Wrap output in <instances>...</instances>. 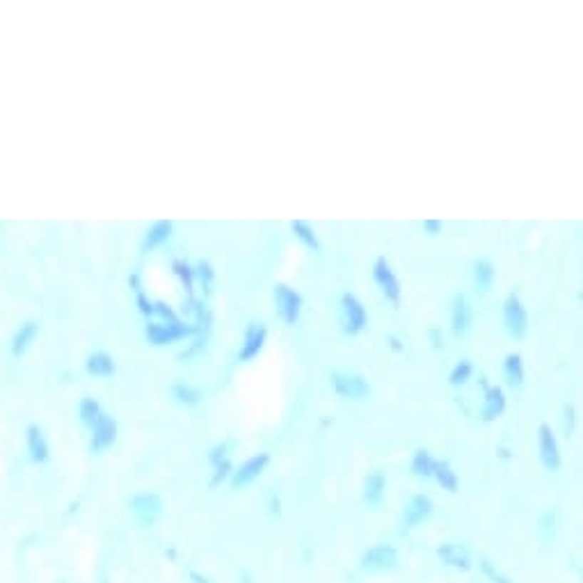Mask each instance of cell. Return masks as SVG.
I'll use <instances>...</instances> for the list:
<instances>
[{
	"label": "cell",
	"instance_id": "cell-9",
	"mask_svg": "<svg viewBox=\"0 0 583 583\" xmlns=\"http://www.w3.org/2000/svg\"><path fill=\"white\" fill-rule=\"evenodd\" d=\"M396 560H398V556H396V549L391 545H376L361 558V567L368 572H384V569H391L396 565Z\"/></svg>",
	"mask_w": 583,
	"mask_h": 583
},
{
	"label": "cell",
	"instance_id": "cell-25",
	"mask_svg": "<svg viewBox=\"0 0 583 583\" xmlns=\"http://www.w3.org/2000/svg\"><path fill=\"white\" fill-rule=\"evenodd\" d=\"M384 476L380 474V471H376V474H371L366 478V492H364V497L368 503H380L382 501V494H384Z\"/></svg>",
	"mask_w": 583,
	"mask_h": 583
},
{
	"label": "cell",
	"instance_id": "cell-15",
	"mask_svg": "<svg viewBox=\"0 0 583 583\" xmlns=\"http://www.w3.org/2000/svg\"><path fill=\"white\" fill-rule=\"evenodd\" d=\"M172 229H174V225L170 222V220H158V222H153L147 229L145 240H142V249L151 252V249L160 247L162 243H167L170 236H172Z\"/></svg>",
	"mask_w": 583,
	"mask_h": 583
},
{
	"label": "cell",
	"instance_id": "cell-12",
	"mask_svg": "<svg viewBox=\"0 0 583 583\" xmlns=\"http://www.w3.org/2000/svg\"><path fill=\"white\" fill-rule=\"evenodd\" d=\"M469 325H471V306L465 295H455L453 302H450V329H453L455 336H462L469 332Z\"/></svg>",
	"mask_w": 583,
	"mask_h": 583
},
{
	"label": "cell",
	"instance_id": "cell-19",
	"mask_svg": "<svg viewBox=\"0 0 583 583\" xmlns=\"http://www.w3.org/2000/svg\"><path fill=\"white\" fill-rule=\"evenodd\" d=\"M37 323L35 321H28V323H24L21 325V329L19 332L14 334V339H12V355L14 357H21L28 350V346H30V341L35 339V334H37Z\"/></svg>",
	"mask_w": 583,
	"mask_h": 583
},
{
	"label": "cell",
	"instance_id": "cell-20",
	"mask_svg": "<svg viewBox=\"0 0 583 583\" xmlns=\"http://www.w3.org/2000/svg\"><path fill=\"white\" fill-rule=\"evenodd\" d=\"M130 510H133L138 517L158 515L160 512V497L158 494H138V497L130 501Z\"/></svg>",
	"mask_w": 583,
	"mask_h": 583
},
{
	"label": "cell",
	"instance_id": "cell-1",
	"mask_svg": "<svg viewBox=\"0 0 583 583\" xmlns=\"http://www.w3.org/2000/svg\"><path fill=\"white\" fill-rule=\"evenodd\" d=\"M145 334L149 339V344H153V346H170V344H174V341H181L185 336L200 334V329H197L195 325L181 323V321H174V323H147Z\"/></svg>",
	"mask_w": 583,
	"mask_h": 583
},
{
	"label": "cell",
	"instance_id": "cell-14",
	"mask_svg": "<svg viewBox=\"0 0 583 583\" xmlns=\"http://www.w3.org/2000/svg\"><path fill=\"white\" fill-rule=\"evenodd\" d=\"M26 439H28L30 460L35 462V465H41V462H46V460H48V442H46V437H43L41 428L35 425V423L28 425Z\"/></svg>",
	"mask_w": 583,
	"mask_h": 583
},
{
	"label": "cell",
	"instance_id": "cell-13",
	"mask_svg": "<svg viewBox=\"0 0 583 583\" xmlns=\"http://www.w3.org/2000/svg\"><path fill=\"white\" fill-rule=\"evenodd\" d=\"M433 501L430 497H425V494H416V497L407 503V508H405V517H403V526L405 529H414L416 524H421L428 515L433 512Z\"/></svg>",
	"mask_w": 583,
	"mask_h": 583
},
{
	"label": "cell",
	"instance_id": "cell-3",
	"mask_svg": "<svg viewBox=\"0 0 583 583\" xmlns=\"http://www.w3.org/2000/svg\"><path fill=\"white\" fill-rule=\"evenodd\" d=\"M332 387L341 396V398H353V401H364L371 393V387L364 376L357 373H332Z\"/></svg>",
	"mask_w": 583,
	"mask_h": 583
},
{
	"label": "cell",
	"instance_id": "cell-23",
	"mask_svg": "<svg viewBox=\"0 0 583 583\" xmlns=\"http://www.w3.org/2000/svg\"><path fill=\"white\" fill-rule=\"evenodd\" d=\"M172 270L181 279L185 293H188V298H192V291H195V268L190 266V263L177 259V261H172Z\"/></svg>",
	"mask_w": 583,
	"mask_h": 583
},
{
	"label": "cell",
	"instance_id": "cell-33",
	"mask_svg": "<svg viewBox=\"0 0 583 583\" xmlns=\"http://www.w3.org/2000/svg\"><path fill=\"white\" fill-rule=\"evenodd\" d=\"M138 306H140V311L145 314L147 318H149V316H153V302L147 298L145 293H138Z\"/></svg>",
	"mask_w": 583,
	"mask_h": 583
},
{
	"label": "cell",
	"instance_id": "cell-27",
	"mask_svg": "<svg viewBox=\"0 0 583 583\" xmlns=\"http://www.w3.org/2000/svg\"><path fill=\"white\" fill-rule=\"evenodd\" d=\"M494 274H497V270H494V266L490 261H478L476 266H474V277H476V284L480 286L483 291H487L492 282H494Z\"/></svg>",
	"mask_w": 583,
	"mask_h": 583
},
{
	"label": "cell",
	"instance_id": "cell-8",
	"mask_svg": "<svg viewBox=\"0 0 583 583\" xmlns=\"http://www.w3.org/2000/svg\"><path fill=\"white\" fill-rule=\"evenodd\" d=\"M537 448H540V460L545 469L556 471L560 467V448H558L554 430L547 423L537 428Z\"/></svg>",
	"mask_w": 583,
	"mask_h": 583
},
{
	"label": "cell",
	"instance_id": "cell-32",
	"mask_svg": "<svg viewBox=\"0 0 583 583\" xmlns=\"http://www.w3.org/2000/svg\"><path fill=\"white\" fill-rule=\"evenodd\" d=\"M153 314H158V316H162L165 321L167 323H174V321H179L177 318V314H174V309L170 304H165V302H153Z\"/></svg>",
	"mask_w": 583,
	"mask_h": 583
},
{
	"label": "cell",
	"instance_id": "cell-18",
	"mask_svg": "<svg viewBox=\"0 0 583 583\" xmlns=\"http://www.w3.org/2000/svg\"><path fill=\"white\" fill-rule=\"evenodd\" d=\"M430 476H433L444 490H448V492H455V490H458V476H455V471L448 467V462H444V460H433Z\"/></svg>",
	"mask_w": 583,
	"mask_h": 583
},
{
	"label": "cell",
	"instance_id": "cell-16",
	"mask_svg": "<svg viewBox=\"0 0 583 583\" xmlns=\"http://www.w3.org/2000/svg\"><path fill=\"white\" fill-rule=\"evenodd\" d=\"M85 368L90 376H96V378H113L117 373V364L115 359L110 357L108 353H94L87 357L85 361Z\"/></svg>",
	"mask_w": 583,
	"mask_h": 583
},
{
	"label": "cell",
	"instance_id": "cell-30",
	"mask_svg": "<svg viewBox=\"0 0 583 583\" xmlns=\"http://www.w3.org/2000/svg\"><path fill=\"white\" fill-rule=\"evenodd\" d=\"M101 412H103L101 405H98V401L92 398V396H85V398L81 401V405H78V414H81V419H83L85 425H90Z\"/></svg>",
	"mask_w": 583,
	"mask_h": 583
},
{
	"label": "cell",
	"instance_id": "cell-10",
	"mask_svg": "<svg viewBox=\"0 0 583 583\" xmlns=\"http://www.w3.org/2000/svg\"><path fill=\"white\" fill-rule=\"evenodd\" d=\"M266 339H268L266 325H263V323H249L247 332H245V344H243V348H240L238 359L240 361L254 359L263 350V346H266Z\"/></svg>",
	"mask_w": 583,
	"mask_h": 583
},
{
	"label": "cell",
	"instance_id": "cell-2",
	"mask_svg": "<svg viewBox=\"0 0 583 583\" xmlns=\"http://www.w3.org/2000/svg\"><path fill=\"white\" fill-rule=\"evenodd\" d=\"M373 279H376V284L380 286L384 298H387L393 306H401V293H403L401 282H398V277H396L391 263L384 257H380L376 261V266H373Z\"/></svg>",
	"mask_w": 583,
	"mask_h": 583
},
{
	"label": "cell",
	"instance_id": "cell-21",
	"mask_svg": "<svg viewBox=\"0 0 583 583\" xmlns=\"http://www.w3.org/2000/svg\"><path fill=\"white\" fill-rule=\"evenodd\" d=\"M291 229H293V234L298 236L306 247H311L314 252L321 249V240H318L316 231H314V227L309 222H304V220H295V222L291 225Z\"/></svg>",
	"mask_w": 583,
	"mask_h": 583
},
{
	"label": "cell",
	"instance_id": "cell-7",
	"mask_svg": "<svg viewBox=\"0 0 583 583\" xmlns=\"http://www.w3.org/2000/svg\"><path fill=\"white\" fill-rule=\"evenodd\" d=\"M503 321H505V329L512 336H522L529 327V316H526V309L522 300L517 295H508L503 302Z\"/></svg>",
	"mask_w": 583,
	"mask_h": 583
},
{
	"label": "cell",
	"instance_id": "cell-31",
	"mask_svg": "<svg viewBox=\"0 0 583 583\" xmlns=\"http://www.w3.org/2000/svg\"><path fill=\"white\" fill-rule=\"evenodd\" d=\"M195 274H200L202 286H204L206 291L211 289V284L215 282V268L211 266V261H200V263H197Z\"/></svg>",
	"mask_w": 583,
	"mask_h": 583
},
{
	"label": "cell",
	"instance_id": "cell-6",
	"mask_svg": "<svg viewBox=\"0 0 583 583\" xmlns=\"http://www.w3.org/2000/svg\"><path fill=\"white\" fill-rule=\"evenodd\" d=\"M92 430V444L90 448L94 450V453H98V450H103L108 446H113L115 444V439H117V421L113 419V416H108L105 412H101L96 416V419L87 425Z\"/></svg>",
	"mask_w": 583,
	"mask_h": 583
},
{
	"label": "cell",
	"instance_id": "cell-5",
	"mask_svg": "<svg viewBox=\"0 0 583 583\" xmlns=\"http://www.w3.org/2000/svg\"><path fill=\"white\" fill-rule=\"evenodd\" d=\"M341 311H344V332L346 334H359L361 329L368 323L366 306L361 304L359 298H355L353 293H346L341 298Z\"/></svg>",
	"mask_w": 583,
	"mask_h": 583
},
{
	"label": "cell",
	"instance_id": "cell-36",
	"mask_svg": "<svg viewBox=\"0 0 583 583\" xmlns=\"http://www.w3.org/2000/svg\"><path fill=\"white\" fill-rule=\"evenodd\" d=\"M389 346L393 350H403V344H401V339H396V336H389Z\"/></svg>",
	"mask_w": 583,
	"mask_h": 583
},
{
	"label": "cell",
	"instance_id": "cell-4",
	"mask_svg": "<svg viewBox=\"0 0 583 583\" xmlns=\"http://www.w3.org/2000/svg\"><path fill=\"white\" fill-rule=\"evenodd\" d=\"M274 298H277V311L286 325H295L300 321L302 311V295L286 284L274 286Z\"/></svg>",
	"mask_w": 583,
	"mask_h": 583
},
{
	"label": "cell",
	"instance_id": "cell-35",
	"mask_svg": "<svg viewBox=\"0 0 583 583\" xmlns=\"http://www.w3.org/2000/svg\"><path fill=\"white\" fill-rule=\"evenodd\" d=\"M128 284H130V289H133V291L142 293V286H140V277H138V272L130 274V277H128Z\"/></svg>",
	"mask_w": 583,
	"mask_h": 583
},
{
	"label": "cell",
	"instance_id": "cell-17",
	"mask_svg": "<svg viewBox=\"0 0 583 583\" xmlns=\"http://www.w3.org/2000/svg\"><path fill=\"white\" fill-rule=\"evenodd\" d=\"M505 410V396L501 387H490L485 393V401H483V419L494 421L499 419Z\"/></svg>",
	"mask_w": 583,
	"mask_h": 583
},
{
	"label": "cell",
	"instance_id": "cell-26",
	"mask_svg": "<svg viewBox=\"0 0 583 583\" xmlns=\"http://www.w3.org/2000/svg\"><path fill=\"white\" fill-rule=\"evenodd\" d=\"M471 376H474V366H471V361L460 359L458 364L453 366V371H450L448 382L453 384V387H462V384H467V380H471Z\"/></svg>",
	"mask_w": 583,
	"mask_h": 583
},
{
	"label": "cell",
	"instance_id": "cell-34",
	"mask_svg": "<svg viewBox=\"0 0 583 583\" xmlns=\"http://www.w3.org/2000/svg\"><path fill=\"white\" fill-rule=\"evenodd\" d=\"M442 222H439V220H423V229L428 231V234H439V231H442Z\"/></svg>",
	"mask_w": 583,
	"mask_h": 583
},
{
	"label": "cell",
	"instance_id": "cell-11",
	"mask_svg": "<svg viewBox=\"0 0 583 583\" xmlns=\"http://www.w3.org/2000/svg\"><path fill=\"white\" fill-rule=\"evenodd\" d=\"M268 462H270V453H257L249 460H245L243 465L234 471V487H243L254 478H259L261 471L268 467Z\"/></svg>",
	"mask_w": 583,
	"mask_h": 583
},
{
	"label": "cell",
	"instance_id": "cell-24",
	"mask_svg": "<svg viewBox=\"0 0 583 583\" xmlns=\"http://www.w3.org/2000/svg\"><path fill=\"white\" fill-rule=\"evenodd\" d=\"M172 393L181 405H188V407H192V405H197L202 401V393L197 391L195 387H190V384H185V382H174Z\"/></svg>",
	"mask_w": 583,
	"mask_h": 583
},
{
	"label": "cell",
	"instance_id": "cell-22",
	"mask_svg": "<svg viewBox=\"0 0 583 583\" xmlns=\"http://www.w3.org/2000/svg\"><path fill=\"white\" fill-rule=\"evenodd\" d=\"M503 371H505V378H508V382L520 387L522 380H524V361H522V355L510 353L508 357H505V361H503Z\"/></svg>",
	"mask_w": 583,
	"mask_h": 583
},
{
	"label": "cell",
	"instance_id": "cell-28",
	"mask_svg": "<svg viewBox=\"0 0 583 583\" xmlns=\"http://www.w3.org/2000/svg\"><path fill=\"white\" fill-rule=\"evenodd\" d=\"M439 556H442L446 563H450V565H455V567H462V569H467V556H465V552H462V549L458 547V545H444L442 549H439Z\"/></svg>",
	"mask_w": 583,
	"mask_h": 583
},
{
	"label": "cell",
	"instance_id": "cell-29",
	"mask_svg": "<svg viewBox=\"0 0 583 583\" xmlns=\"http://www.w3.org/2000/svg\"><path fill=\"white\" fill-rule=\"evenodd\" d=\"M430 469H433V458L428 453L425 448H419L414 453V460H412V471L416 476H423V478H430Z\"/></svg>",
	"mask_w": 583,
	"mask_h": 583
}]
</instances>
